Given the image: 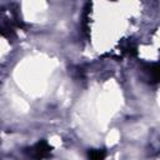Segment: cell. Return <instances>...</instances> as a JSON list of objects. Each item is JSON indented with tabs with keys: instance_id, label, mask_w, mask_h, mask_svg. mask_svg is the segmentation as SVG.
Wrapping results in <instances>:
<instances>
[{
	"instance_id": "277c9868",
	"label": "cell",
	"mask_w": 160,
	"mask_h": 160,
	"mask_svg": "<svg viewBox=\"0 0 160 160\" xmlns=\"http://www.w3.org/2000/svg\"><path fill=\"white\" fill-rule=\"evenodd\" d=\"M88 158L92 160H100L105 158V151L104 150H90L88 152Z\"/></svg>"
},
{
	"instance_id": "3957f363",
	"label": "cell",
	"mask_w": 160,
	"mask_h": 160,
	"mask_svg": "<svg viewBox=\"0 0 160 160\" xmlns=\"http://www.w3.org/2000/svg\"><path fill=\"white\" fill-rule=\"evenodd\" d=\"M1 35H2L4 38H6V39L14 38V36H15V31H14L12 25H10V24H4V25L1 26Z\"/></svg>"
},
{
	"instance_id": "6da1fadb",
	"label": "cell",
	"mask_w": 160,
	"mask_h": 160,
	"mask_svg": "<svg viewBox=\"0 0 160 160\" xmlns=\"http://www.w3.org/2000/svg\"><path fill=\"white\" fill-rule=\"evenodd\" d=\"M30 150V155L32 158L36 159H44V158H49L51 154L52 148L45 141V140H40L38 144H35Z\"/></svg>"
},
{
	"instance_id": "7a4b0ae2",
	"label": "cell",
	"mask_w": 160,
	"mask_h": 160,
	"mask_svg": "<svg viewBox=\"0 0 160 160\" xmlns=\"http://www.w3.org/2000/svg\"><path fill=\"white\" fill-rule=\"evenodd\" d=\"M149 72V80L151 84L160 82V64H152L148 69Z\"/></svg>"
}]
</instances>
